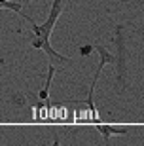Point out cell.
Here are the masks:
<instances>
[{
    "instance_id": "5",
    "label": "cell",
    "mask_w": 144,
    "mask_h": 146,
    "mask_svg": "<svg viewBox=\"0 0 144 146\" xmlns=\"http://www.w3.org/2000/svg\"><path fill=\"white\" fill-rule=\"evenodd\" d=\"M99 133H102L104 141H108L114 135H127V129H117V127H110V125H97Z\"/></svg>"
},
{
    "instance_id": "6",
    "label": "cell",
    "mask_w": 144,
    "mask_h": 146,
    "mask_svg": "<svg viewBox=\"0 0 144 146\" xmlns=\"http://www.w3.org/2000/svg\"><path fill=\"white\" fill-rule=\"evenodd\" d=\"M91 49H93V46H82V48H80V53L82 55H89Z\"/></svg>"
},
{
    "instance_id": "4",
    "label": "cell",
    "mask_w": 144,
    "mask_h": 146,
    "mask_svg": "<svg viewBox=\"0 0 144 146\" xmlns=\"http://www.w3.org/2000/svg\"><path fill=\"white\" fill-rule=\"evenodd\" d=\"M53 74H55V65L49 63V68H48V78H46V84H44L42 91L38 93V97L42 99V101H48L49 99V86H51V82H53Z\"/></svg>"
},
{
    "instance_id": "3",
    "label": "cell",
    "mask_w": 144,
    "mask_h": 146,
    "mask_svg": "<svg viewBox=\"0 0 144 146\" xmlns=\"http://www.w3.org/2000/svg\"><path fill=\"white\" fill-rule=\"evenodd\" d=\"M0 10H11V11H15V13H19V15H23V17H25V21H31V17L25 15V11H23V4H19V2L0 0Z\"/></svg>"
},
{
    "instance_id": "1",
    "label": "cell",
    "mask_w": 144,
    "mask_h": 146,
    "mask_svg": "<svg viewBox=\"0 0 144 146\" xmlns=\"http://www.w3.org/2000/svg\"><path fill=\"white\" fill-rule=\"evenodd\" d=\"M63 8H64V0H53V4H51V11H49L48 19L42 23V25H36V23L29 21V25H31L32 29V48L40 49V51H44V53L48 55V59L51 65L59 66L63 65V63H70V57H64V55H61L59 51H55L53 46H51V33H53V27L55 23H57L59 15L63 13Z\"/></svg>"
},
{
    "instance_id": "2",
    "label": "cell",
    "mask_w": 144,
    "mask_h": 146,
    "mask_svg": "<svg viewBox=\"0 0 144 146\" xmlns=\"http://www.w3.org/2000/svg\"><path fill=\"white\" fill-rule=\"evenodd\" d=\"M93 49H95L97 53H99V57H101V61H99V68H97L95 76H93V82H91V87H89V95H87V104H89L91 112H93V118H95V103H93V93H95V86H97V82H99V76H101L102 68H104L108 63H116V55L108 53V51L102 48V46H93Z\"/></svg>"
}]
</instances>
